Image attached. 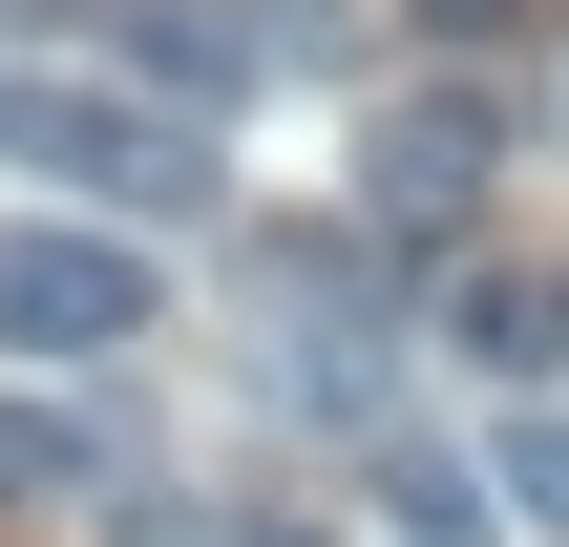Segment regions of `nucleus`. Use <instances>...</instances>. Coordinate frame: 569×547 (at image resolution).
I'll return each instance as SVG.
<instances>
[{
	"label": "nucleus",
	"instance_id": "1",
	"mask_svg": "<svg viewBox=\"0 0 569 547\" xmlns=\"http://www.w3.org/2000/svg\"><path fill=\"white\" fill-rule=\"evenodd\" d=\"M0 148L63 169V190H106V211H211V148H190L169 105H127V84H42V63H0Z\"/></svg>",
	"mask_w": 569,
	"mask_h": 547
},
{
	"label": "nucleus",
	"instance_id": "4",
	"mask_svg": "<svg viewBox=\"0 0 569 547\" xmlns=\"http://www.w3.org/2000/svg\"><path fill=\"white\" fill-rule=\"evenodd\" d=\"M84 485H106V443L63 401H0V506H84Z\"/></svg>",
	"mask_w": 569,
	"mask_h": 547
},
{
	"label": "nucleus",
	"instance_id": "9",
	"mask_svg": "<svg viewBox=\"0 0 569 547\" xmlns=\"http://www.w3.org/2000/svg\"><path fill=\"white\" fill-rule=\"evenodd\" d=\"M401 21H422V42H507L528 0H401Z\"/></svg>",
	"mask_w": 569,
	"mask_h": 547
},
{
	"label": "nucleus",
	"instance_id": "3",
	"mask_svg": "<svg viewBox=\"0 0 569 547\" xmlns=\"http://www.w3.org/2000/svg\"><path fill=\"white\" fill-rule=\"evenodd\" d=\"M127 337H148L127 232H0V358H127Z\"/></svg>",
	"mask_w": 569,
	"mask_h": 547
},
{
	"label": "nucleus",
	"instance_id": "5",
	"mask_svg": "<svg viewBox=\"0 0 569 547\" xmlns=\"http://www.w3.org/2000/svg\"><path fill=\"white\" fill-rule=\"evenodd\" d=\"M127 63H169V84L211 105V84H253V21H211V0H148V21H127Z\"/></svg>",
	"mask_w": 569,
	"mask_h": 547
},
{
	"label": "nucleus",
	"instance_id": "6",
	"mask_svg": "<svg viewBox=\"0 0 569 547\" xmlns=\"http://www.w3.org/2000/svg\"><path fill=\"white\" fill-rule=\"evenodd\" d=\"M380 527L401 547H486V485H465L443 443H401V464H380Z\"/></svg>",
	"mask_w": 569,
	"mask_h": 547
},
{
	"label": "nucleus",
	"instance_id": "8",
	"mask_svg": "<svg viewBox=\"0 0 569 547\" xmlns=\"http://www.w3.org/2000/svg\"><path fill=\"white\" fill-rule=\"evenodd\" d=\"M486 485H507V506H528V527H569V401H528V422H507V443H486Z\"/></svg>",
	"mask_w": 569,
	"mask_h": 547
},
{
	"label": "nucleus",
	"instance_id": "7",
	"mask_svg": "<svg viewBox=\"0 0 569 547\" xmlns=\"http://www.w3.org/2000/svg\"><path fill=\"white\" fill-rule=\"evenodd\" d=\"M549 316H569V295H528V274H465V295H443V337H465V358H507V379L549 358Z\"/></svg>",
	"mask_w": 569,
	"mask_h": 547
},
{
	"label": "nucleus",
	"instance_id": "2",
	"mask_svg": "<svg viewBox=\"0 0 569 547\" xmlns=\"http://www.w3.org/2000/svg\"><path fill=\"white\" fill-rule=\"evenodd\" d=\"M486 169H507V105H486V84H401V105L359 126V211H380V232H465Z\"/></svg>",
	"mask_w": 569,
	"mask_h": 547
}]
</instances>
